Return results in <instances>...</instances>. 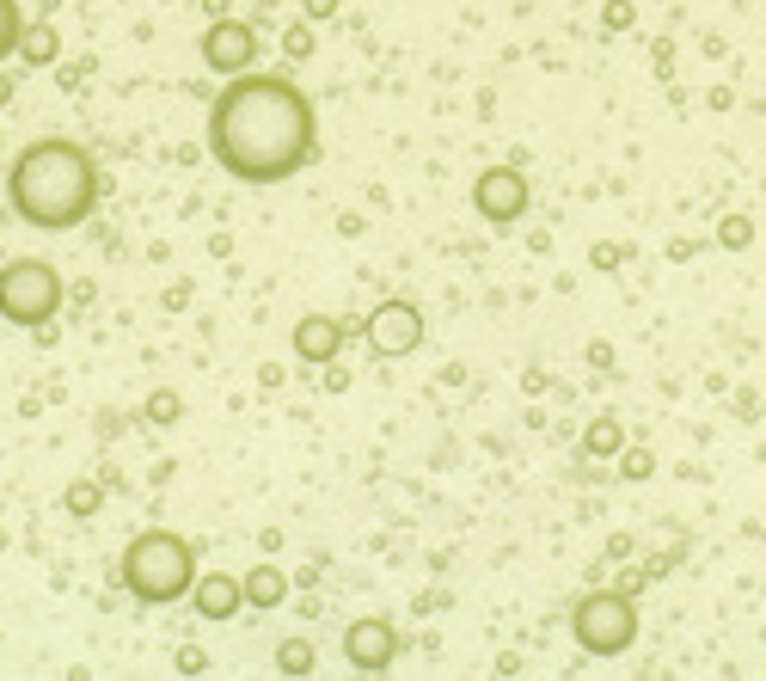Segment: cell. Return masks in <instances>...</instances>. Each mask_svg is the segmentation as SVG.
<instances>
[{"mask_svg": "<svg viewBox=\"0 0 766 681\" xmlns=\"http://www.w3.org/2000/svg\"><path fill=\"white\" fill-rule=\"evenodd\" d=\"M209 161L239 185H282L319 154L313 99L282 74H234L209 105Z\"/></svg>", "mask_w": 766, "mask_h": 681, "instance_id": "1", "label": "cell"}, {"mask_svg": "<svg viewBox=\"0 0 766 681\" xmlns=\"http://www.w3.org/2000/svg\"><path fill=\"white\" fill-rule=\"evenodd\" d=\"M7 209L38 234H68L99 209V161L74 135H38L7 161Z\"/></svg>", "mask_w": 766, "mask_h": 681, "instance_id": "2", "label": "cell"}, {"mask_svg": "<svg viewBox=\"0 0 766 681\" xmlns=\"http://www.w3.org/2000/svg\"><path fill=\"white\" fill-rule=\"evenodd\" d=\"M123 589L147 608H166V601H185L197 584V547L173 528H142V535L123 547Z\"/></svg>", "mask_w": 766, "mask_h": 681, "instance_id": "3", "label": "cell"}, {"mask_svg": "<svg viewBox=\"0 0 766 681\" xmlns=\"http://www.w3.org/2000/svg\"><path fill=\"white\" fill-rule=\"evenodd\" d=\"M62 308V270L50 258H7L0 265V320L13 326H50Z\"/></svg>", "mask_w": 766, "mask_h": 681, "instance_id": "4", "label": "cell"}, {"mask_svg": "<svg viewBox=\"0 0 766 681\" xmlns=\"http://www.w3.org/2000/svg\"><path fill=\"white\" fill-rule=\"evenodd\" d=\"M570 632H577V644L589 657H620V651H632V639H638V608H632V596H620V589H594V596H582L577 608H570Z\"/></svg>", "mask_w": 766, "mask_h": 681, "instance_id": "5", "label": "cell"}, {"mask_svg": "<svg viewBox=\"0 0 766 681\" xmlns=\"http://www.w3.org/2000/svg\"><path fill=\"white\" fill-rule=\"evenodd\" d=\"M197 50H203V68H209V74L234 81V74H246V68L258 62V31H251L246 19L221 13V19H209V31H203Z\"/></svg>", "mask_w": 766, "mask_h": 681, "instance_id": "6", "label": "cell"}, {"mask_svg": "<svg viewBox=\"0 0 766 681\" xmlns=\"http://www.w3.org/2000/svg\"><path fill=\"white\" fill-rule=\"evenodd\" d=\"M473 203L490 227L521 221V215H528V178H521V166H485V173L473 178Z\"/></svg>", "mask_w": 766, "mask_h": 681, "instance_id": "7", "label": "cell"}, {"mask_svg": "<svg viewBox=\"0 0 766 681\" xmlns=\"http://www.w3.org/2000/svg\"><path fill=\"white\" fill-rule=\"evenodd\" d=\"M369 350L374 357H386V362H398V357H411V350L423 344V308H411V301H381V308L369 313Z\"/></svg>", "mask_w": 766, "mask_h": 681, "instance_id": "8", "label": "cell"}, {"mask_svg": "<svg viewBox=\"0 0 766 681\" xmlns=\"http://www.w3.org/2000/svg\"><path fill=\"white\" fill-rule=\"evenodd\" d=\"M344 657H350V669H362V675L393 669L398 627H393V620H350V627H344Z\"/></svg>", "mask_w": 766, "mask_h": 681, "instance_id": "9", "label": "cell"}, {"mask_svg": "<svg viewBox=\"0 0 766 681\" xmlns=\"http://www.w3.org/2000/svg\"><path fill=\"white\" fill-rule=\"evenodd\" d=\"M190 601H197V615H203V620H234L239 608H246V584H239V577H227V571H209V577L197 571V584H190Z\"/></svg>", "mask_w": 766, "mask_h": 681, "instance_id": "10", "label": "cell"}, {"mask_svg": "<svg viewBox=\"0 0 766 681\" xmlns=\"http://www.w3.org/2000/svg\"><path fill=\"white\" fill-rule=\"evenodd\" d=\"M338 350H344V320H331V313L294 320V357L301 362H331Z\"/></svg>", "mask_w": 766, "mask_h": 681, "instance_id": "11", "label": "cell"}, {"mask_svg": "<svg viewBox=\"0 0 766 681\" xmlns=\"http://www.w3.org/2000/svg\"><path fill=\"white\" fill-rule=\"evenodd\" d=\"M239 584H246V608H282V601H289V577H282L277 565H251Z\"/></svg>", "mask_w": 766, "mask_h": 681, "instance_id": "12", "label": "cell"}, {"mask_svg": "<svg viewBox=\"0 0 766 681\" xmlns=\"http://www.w3.org/2000/svg\"><path fill=\"white\" fill-rule=\"evenodd\" d=\"M55 50H62V38H55L50 19H38V25H25V38H19V55H25V68H50Z\"/></svg>", "mask_w": 766, "mask_h": 681, "instance_id": "13", "label": "cell"}, {"mask_svg": "<svg viewBox=\"0 0 766 681\" xmlns=\"http://www.w3.org/2000/svg\"><path fill=\"white\" fill-rule=\"evenodd\" d=\"M19 38H25V7H19V0H0V62L19 55Z\"/></svg>", "mask_w": 766, "mask_h": 681, "instance_id": "14", "label": "cell"}, {"mask_svg": "<svg viewBox=\"0 0 766 681\" xmlns=\"http://www.w3.org/2000/svg\"><path fill=\"white\" fill-rule=\"evenodd\" d=\"M277 669H282V675H307V669H313V644H307V639H289V644L277 651Z\"/></svg>", "mask_w": 766, "mask_h": 681, "instance_id": "15", "label": "cell"}, {"mask_svg": "<svg viewBox=\"0 0 766 681\" xmlns=\"http://www.w3.org/2000/svg\"><path fill=\"white\" fill-rule=\"evenodd\" d=\"M754 240V221L748 215H729L724 227H717V246H729V252H736V246H748Z\"/></svg>", "mask_w": 766, "mask_h": 681, "instance_id": "16", "label": "cell"}, {"mask_svg": "<svg viewBox=\"0 0 766 681\" xmlns=\"http://www.w3.org/2000/svg\"><path fill=\"white\" fill-rule=\"evenodd\" d=\"M282 50H289L294 62H307V55H313V19H307V25H289V31H282Z\"/></svg>", "mask_w": 766, "mask_h": 681, "instance_id": "17", "label": "cell"}, {"mask_svg": "<svg viewBox=\"0 0 766 681\" xmlns=\"http://www.w3.org/2000/svg\"><path fill=\"white\" fill-rule=\"evenodd\" d=\"M589 448L594 454H620V424H613V417H601V424L589 430Z\"/></svg>", "mask_w": 766, "mask_h": 681, "instance_id": "18", "label": "cell"}, {"mask_svg": "<svg viewBox=\"0 0 766 681\" xmlns=\"http://www.w3.org/2000/svg\"><path fill=\"white\" fill-rule=\"evenodd\" d=\"M68 509H74V516H93V509H99V485H68Z\"/></svg>", "mask_w": 766, "mask_h": 681, "instance_id": "19", "label": "cell"}, {"mask_svg": "<svg viewBox=\"0 0 766 681\" xmlns=\"http://www.w3.org/2000/svg\"><path fill=\"white\" fill-rule=\"evenodd\" d=\"M147 417H154V424H173V417H178V393L159 388L154 400H147Z\"/></svg>", "mask_w": 766, "mask_h": 681, "instance_id": "20", "label": "cell"}, {"mask_svg": "<svg viewBox=\"0 0 766 681\" xmlns=\"http://www.w3.org/2000/svg\"><path fill=\"white\" fill-rule=\"evenodd\" d=\"M620 467H625V479H650V467H656V461H650L644 448H625V461H620Z\"/></svg>", "mask_w": 766, "mask_h": 681, "instance_id": "21", "label": "cell"}, {"mask_svg": "<svg viewBox=\"0 0 766 681\" xmlns=\"http://www.w3.org/2000/svg\"><path fill=\"white\" fill-rule=\"evenodd\" d=\"M331 13H338V0H307V19H313V25H325Z\"/></svg>", "mask_w": 766, "mask_h": 681, "instance_id": "22", "label": "cell"}, {"mask_svg": "<svg viewBox=\"0 0 766 681\" xmlns=\"http://www.w3.org/2000/svg\"><path fill=\"white\" fill-rule=\"evenodd\" d=\"M178 669H185V675H203V669H209V657H203V651H185V657H178Z\"/></svg>", "mask_w": 766, "mask_h": 681, "instance_id": "23", "label": "cell"}, {"mask_svg": "<svg viewBox=\"0 0 766 681\" xmlns=\"http://www.w3.org/2000/svg\"><path fill=\"white\" fill-rule=\"evenodd\" d=\"M608 25H620V31L632 25V7H625V0H613V7H608Z\"/></svg>", "mask_w": 766, "mask_h": 681, "instance_id": "24", "label": "cell"}, {"mask_svg": "<svg viewBox=\"0 0 766 681\" xmlns=\"http://www.w3.org/2000/svg\"><path fill=\"white\" fill-rule=\"evenodd\" d=\"M7 99H13V81H7V74H0V105H7Z\"/></svg>", "mask_w": 766, "mask_h": 681, "instance_id": "25", "label": "cell"}, {"mask_svg": "<svg viewBox=\"0 0 766 681\" xmlns=\"http://www.w3.org/2000/svg\"><path fill=\"white\" fill-rule=\"evenodd\" d=\"M0 154H7V142H0Z\"/></svg>", "mask_w": 766, "mask_h": 681, "instance_id": "26", "label": "cell"}]
</instances>
